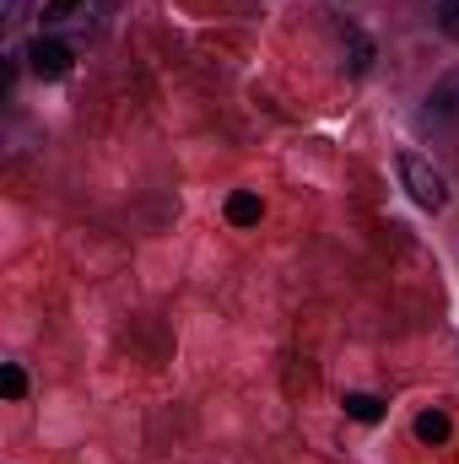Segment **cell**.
Segmentation results:
<instances>
[{"label": "cell", "instance_id": "cell-2", "mask_svg": "<svg viewBox=\"0 0 459 464\" xmlns=\"http://www.w3.org/2000/svg\"><path fill=\"white\" fill-rule=\"evenodd\" d=\"M27 65H33V76H44V82H60V76L71 71V49H65L60 38H38V44L27 49Z\"/></svg>", "mask_w": 459, "mask_h": 464}, {"label": "cell", "instance_id": "cell-4", "mask_svg": "<svg viewBox=\"0 0 459 464\" xmlns=\"http://www.w3.org/2000/svg\"><path fill=\"white\" fill-rule=\"evenodd\" d=\"M416 438L422 443H449V416L444 411H422L416 416Z\"/></svg>", "mask_w": 459, "mask_h": 464}, {"label": "cell", "instance_id": "cell-1", "mask_svg": "<svg viewBox=\"0 0 459 464\" xmlns=\"http://www.w3.org/2000/svg\"><path fill=\"white\" fill-rule=\"evenodd\" d=\"M400 184L411 189V200L416 206H427V211H444L449 206V184H444V173L433 168V162H422L416 151H405L400 157Z\"/></svg>", "mask_w": 459, "mask_h": 464}, {"label": "cell", "instance_id": "cell-8", "mask_svg": "<svg viewBox=\"0 0 459 464\" xmlns=\"http://www.w3.org/2000/svg\"><path fill=\"white\" fill-rule=\"evenodd\" d=\"M438 27L449 38H459V0H438Z\"/></svg>", "mask_w": 459, "mask_h": 464}, {"label": "cell", "instance_id": "cell-3", "mask_svg": "<svg viewBox=\"0 0 459 464\" xmlns=\"http://www.w3.org/2000/svg\"><path fill=\"white\" fill-rule=\"evenodd\" d=\"M259 217H265V206H259V195H249V189H238V195L228 200V222H232V227H254Z\"/></svg>", "mask_w": 459, "mask_h": 464}, {"label": "cell", "instance_id": "cell-5", "mask_svg": "<svg viewBox=\"0 0 459 464\" xmlns=\"http://www.w3.org/2000/svg\"><path fill=\"white\" fill-rule=\"evenodd\" d=\"M346 416L351 421H378L384 416V400L378 394H346Z\"/></svg>", "mask_w": 459, "mask_h": 464}, {"label": "cell", "instance_id": "cell-7", "mask_svg": "<svg viewBox=\"0 0 459 464\" xmlns=\"http://www.w3.org/2000/svg\"><path fill=\"white\" fill-rule=\"evenodd\" d=\"M76 11H87V0H49L44 5V22H71Z\"/></svg>", "mask_w": 459, "mask_h": 464}, {"label": "cell", "instance_id": "cell-6", "mask_svg": "<svg viewBox=\"0 0 459 464\" xmlns=\"http://www.w3.org/2000/svg\"><path fill=\"white\" fill-rule=\"evenodd\" d=\"M0 394L5 400H22L27 394V372L22 367H0Z\"/></svg>", "mask_w": 459, "mask_h": 464}]
</instances>
